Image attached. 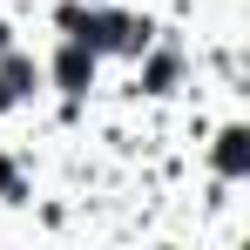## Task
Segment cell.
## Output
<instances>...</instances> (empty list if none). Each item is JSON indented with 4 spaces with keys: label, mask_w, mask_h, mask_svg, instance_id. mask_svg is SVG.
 Segmentation results:
<instances>
[{
    "label": "cell",
    "mask_w": 250,
    "mask_h": 250,
    "mask_svg": "<svg viewBox=\"0 0 250 250\" xmlns=\"http://www.w3.org/2000/svg\"><path fill=\"white\" fill-rule=\"evenodd\" d=\"M88 68H95V61H88V41H75L68 54H61V68H54V75H61L68 88H82V82H88Z\"/></svg>",
    "instance_id": "obj_1"
},
{
    "label": "cell",
    "mask_w": 250,
    "mask_h": 250,
    "mask_svg": "<svg viewBox=\"0 0 250 250\" xmlns=\"http://www.w3.org/2000/svg\"><path fill=\"white\" fill-rule=\"evenodd\" d=\"M216 163L230 169V176H244V163H250V149H244V128H223V149H216Z\"/></svg>",
    "instance_id": "obj_2"
},
{
    "label": "cell",
    "mask_w": 250,
    "mask_h": 250,
    "mask_svg": "<svg viewBox=\"0 0 250 250\" xmlns=\"http://www.w3.org/2000/svg\"><path fill=\"white\" fill-rule=\"evenodd\" d=\"M0 189H14V169H7V163H0Z\"/></svg>",
    "instance_id": "obj_3"
}]
</instances>
